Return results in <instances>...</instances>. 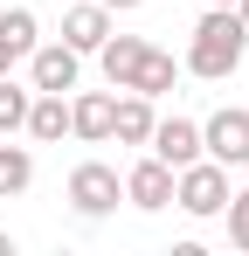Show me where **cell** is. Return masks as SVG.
I'll return each mask as SVG.
<instances>
[{"mask_svg":"<svg viewBox=\"0 0 249 256\" xmlns=\"http://www.w3.org/2000/svg\"><path fill=\"white\" fill-rule=\"evenodd\" d=\"M242 56H249V28L236 21V7H208L201 21H194V35H187L180 70L201 76V84H228L242 70Z\"/></svg>","mask_w":249,"mask_h":256,"instance_id":"1","label":"cell"},{"mask_svg":"<svg viewBox=\"0 0 249 256\" xmlns=\"http://www.w3.org/2000/svg\"><path fill=\"white\" fill-rule=\"evenodd\" d=\"M228 194H236V187H228V166H222V160H187V166L173 173V208L180 214H194V222H214V214L228 208Z\"/></svg>","mask_w":249,"mask_h":256,"instance_id":"2","label":"cell"},{"mask_svg":"<svg viewBox=\"0 0 249 256\" xmlns=\"http://www.w3.org/2000/svg\"><path fill=\"white\" fill-rule=\"evenodd\" d=\"M118 201H124V173L111 166V160H83V166H70V208H76L83 222L118 214Z\"/></svg>","mask_w":249,"mask_h":256,"instance_id":"3","label":"cell"},{"mask_svg":"<svg viewBox=\"0 0 249 256\" xmlns=\"http://www.w3.org/2000/svg\"><path fill=\"white\" fill-rule=\"evenodd\" d=\"M201 152L222 166H249V111L242 104H222L214 118H201Z\"/></svg>","mask_w":249,"mask_h":256,"instance_id":"4","label":"cell"},{"mask_svg":"<svg viewBox=\"0 0 249 256\" xmlns=\"http://www.w3.org/2000/svg\"><path fill=\"white\" fill-rule=\"evenodd\" d=\"M21 62H28V90H62V97H70L76 76H83V56L70 42H35Z\"/></svg>","mask_w":249,"mask_h":256,"instance_id":"5","label":"cell"},{"mask_svg":"<svg viewBox=\"0 0 249 256\" xmlns=\"http://www.w3.org/2000/svg\"><path fill=\"white\" fill-rule=\"evenodd\" d=\"M124 201H132L138 214L173 208V166H166V160H152V152H146V160H132V166H124Z\"/></svg>","mask_w":249,"mask_h":256,"instance_id":"6","label":"cell"},{"mask_svg":"<svg viewBox=\"0 0 249 256\" xmlns=\"http://www.w3.org/2000/svg\"><path fill=\"white\" fill-rule=\"evenodd\" d=\"M111 111H118V90H70V138L111 146Z\"/></svg>","mask_w":249,"mask_h":256,"instance_id":"7","label":"cell"},{"mask_svg":"<svg viewBox=\"0 0 249 256\" xmlns=\"http://www.w3.org/2000/svg\"><path fill=\"white\" fill-rule=\"evenodd\" d=\"M146 152H152V160H166V166L180 173L187 160H201V125H194V118H180V111H173V118H152Z\"/></svg>","mask_w":249,"mask_h":256,"instance_id":"8","label":"cell"},{"mask_svg":"<svg viewBox=\"0 0 249 256\" xmlns=\"http://www.w3.org/2000/svg\"><path fill=\"white\" fill-rule=\"evenodd\" d=\"M104 35H111V7H104V0H76V7L62 14V42L76 48V56H97Z\"/></svg>","mask_w":249,"mask_h":256,"instance_id":"9","label":"cell"},{"mask_svg":"<svg viewBox=\"0 0 249 256\" xmlns=\"http://www.w3.org/2000/svg\"><path fill=\"white\" fill-rule=\"evenodd\" d=\"M21 132H28L35 146H62V138H70V97H62V90H35Z\"/></svg>","mask_w":249,"mask_h":256,"instance_id":"10","label":"cell"},{"mask_svg":"<svg viewBox=\"0 0 249 256\" xmlns=\"http://www.w3.org/2000/svg\"><path fill=\"white\" fill-rule=\"evenodd\" d=\"M152 97H138V90H118V111H111V138L118 146H146L152 138Z\"/></svg>","mask_w":249,"mask_h":256,"instance_id":"11","label":"cell"},{"mask_svg":"<svg viewBox=\"0 0 249 256\" xmlns=\"http://www.w3.org/2000/svg\"><path fill=\"white\" fill-rule=\"evenodd\" d=\"M138 56H146V35H104V48H97V70H104V84L111 90H124L132 84V70H138Z\"/></svg>","mask_w":249,"mask_h":256,"instance_id":"12","label":"cell"},{"mask_svg":"<svg viewBox=\"0 0 249 256\" xmlns=\"http://www.w3.org/2000/svg\"><path fill=\"white\" fill-rule=\"evenodd\" d=\"M173 84H180V62H173L166 48L146 42V56H138V70H132V84H124V90H138V97H152V104H160Z\"/></svg>","mask_w":249,"mask_h":256,"instance_id":"13","label":"cell"},{"mask_svg":"<svg viewBox=\"0 0 249 256\" xmlns=\"http://www.w3.org/2000/svg\"><path fill=\"white\" fill-rule=\"evenodd\" d=\"M42 42V21H35V7H0V48L21 62L28 48Z\"/></svg>","mask_w":249,"mask_h":256,"instance_id":"14","label":"cell"},{"mask_svg":"<svg viewBox=\"0 0 249 256\" xmlns=\"http://www.w3.org/2000/svg\"><path fill=\"white\" fill-rule=\"evenodd\" d=\"M28 187H35V152H28V146H7V138H0V201L28 194Z\"/></svg>","mask_w":249,"mask_h":256,"instance_id":"15","label":"cell"},{"mask_svg":"<svg viewBox=\"0 0 249 256\" xmlns=\"http://www.w3.org/2000/svg\"><path fill=\"white\" fill-rule=\"evenodd\" d=\"M28 97H35V90H28V84H14V70L0 76V138H14V132L28 125Z\"/></svg>","mask_w":249,"mask_h":256,"instance_id":"16","label":"cell"},{"mask_svg":"<svg viewBox=\"0 0 249 256\" xmlns=\"http://www.w3.org/2000/svg\"><path fill=\"white\" fill-rule=\"evenodd\" d=\"M222 214H228V242H236V250L249 256V187H236V194H228V208H222Z\"/></svg>","mask_w":249,"mask_h":256,"instance_id":"17","label":"cell"},{"mask_svg":"<svg viewBox=\"0 0 249 256\" xmlns=\"http://www.w3.org/2000/svg\"><path fill=\"white\" fill-rule=\"evenodd\" d=\"M104 7H111V14H138L146 0H104Z\"/></svg>","mask_w":249,"mask_h":256,"instance_id":"18","label":"cell"},{"mask_svg":"<svg viewBox=\"0 0 249 256\" xmlns=\"http://www.w3.org/2000/svg\"><path fill=\"white\" fill-rule=\"evenodd\" d=\"M228 7H236V21H242V28H249V0H228Z\"/></svg>","mask_w":249,"mask_h":256,"instance_id":"19","label":"cell"},{"mask_svg":"<svg viewBox=\"0 0 249 256\" xmlns=\"http://www.w3.org/2000/svg\"><path fill=\"white\" fill-rule=\"evenodd\" d=\"M0 256H14V236H7V228H0Z\"/></svg>","mask_w":249,"mask_h":256,"instance_id":"20","label":"cell"},{"mask_svg":"<svg viewBox=\"0 0 249 256\" xmlns=\"http://www.w3.org/2000/svg\"><path fill=\"white\" fill-rule=\"evenodd\" d=\"M7 70H14V56H7V48H0V76H7Z\"/></svg>","mask_w":249,"mask_h":256,"instance_id":"21","label":"cell"},{"mask_svg":"<svg viewBox=\"0 0 249 256\" xmlns=\"http://www.w3.org/2000/svg\"><path fill=\"white\" fill-rule=\"evenodd\" d=\"M208 7H228V0H208Z\"/></svg>","mask_w":249,"mask_h":256,"instance_id":"22","label":"cell"}]
</instances>
